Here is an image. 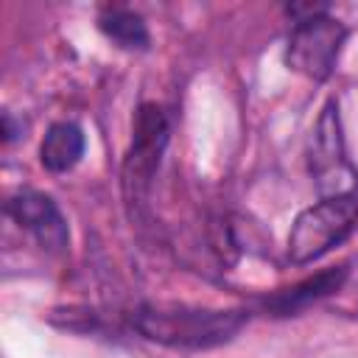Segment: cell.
<instances>
[{
    "label": "cell",
    "instance_id": "1",
    "mask_svg": "<svg viewBox=\"0 0 358 358\" xmlns=\"http://www.w3.org/2000/svg\"><path fill=\"white\" fill-rule=\"evenodd\" d=\"M246 322V310L235 308H190V305H143L131 324L140 336L185 350H207L227 344Z\"/></svg>",
    "mask_w": 358,
    "mask_h": 358
},
{
    "label": "cell",
    "instance_id": "2",
    "mask_svg": "<svg viewBox=\"0 0 358 358\" xmlns=\"http://www.w3.org/2000/svg\"><path fill=\"white\" fill-rule=\"evenodd\" d=\"M358 224V196H333L305 207L288 232V257L296 266L313 263L338 246Z\"/></svg>",
    "mask_w": 358,
    "mask_h": 358
},
{
    "label": "cell",
    "instance_id": "3",
    "mask_svg": "<svg viewBox=\"0 0 358 358\" xmlns=\"http://www.w3.org/2000/svg\"><path fill=\"white\" fill-rule=\"evenodd\" d=\"M308 168H310V176L316 182V190L322 193V199L358 193V171L352 168V162L347 157L336 101H327L316 117V126H313L310 143H308Z\"/></svg>",
    "mask_w": 358,
    "mask_h": 358
},
{
    "label": "cell",
    "instance_id": "4",
    "mask_svg": "<svg viewBox=\"0 0 358 358\" xmlns=\"http://www.w3.org/2000/svg\"><path fill=\"white\" fill-rule=\"evenodd\" d=\"M168 145V117L162 106L143 103L134 117V137L123 159V196L126 204H143L154 171Z\"/></svg>",
    "mask_w": 358,
    "mask_h": 358
},
{
    "label": "cell",
    "instance_id": "5",
    "mask_svg": "<svg viewBox=\"0 0 358 358\" xmlns=\"http://www.w3.org/2000/svg\"><path fill=\"white\" fill-rule=\"evenodd\" d=\"M344 39H347V28L327 14L299 20L285 45V62L291 70L302 73L305 78L324 81L330 78L338 62Z\"/></svg>",
    "mask_w": 358,
    "mask_h": 358
},
{
    "label": "cell",
    "instance_id": "6",
    "mask_svg": "<svg viewBox=\"0 0 358 358\" xmlns=\"http://www.w3.org/2000/svg\"><path fill=\"white\" fill-rule=\"evenodd\" d=\"M6 213L22 227L28 229L42 249H64L70 235H67V224L56 207V201L39 190H20L6 201Z\"/></svg>",
    "mask_w": 358,
    "mask_h": 358
},
{
    "label": "cell",
    "instance_id": "7",
    "mask_svg": "<svg viewBox=\"0 0 358 358\" xmlns=\"http://www.w3.org/2000/svg\"><path fill=\"white\" fill-rule=\"evenodd\" d=\"M344 277H347V268L344 266L324 268V271H319V274H313V277H308V280H302V282L280 291L277 296L266 299V308L274 310V313H294V310H299V308H305V305H310V302H316V299L338 291L341 282H344Z\"/></svg>",
    "mask_w": 358,
    "mask_h": 358
},
{
    "label": "cell",
    "instance_id": "8",
    "mask_svg": "<svg viewBox=\"0 0 358 358\" xmlns=\"http://www.w3.org/2000/svg\"><path fill=\"white\" fill-rule=\"evenodd\" d=\"M84 154V131L76 123H53L39 145V162L50 173H67Z\"/></svg>",
    "mask_w": 358,
    "mask_h": 358
},
{
    "label": "cell",
    "instance_id": "9",
    "mask_svg": "<svg viewBox=\"0 0 358 358\" xmlns=\"http://www.w3.org/2000/svg\"><path fill=\"white\" fill-rule=\"evenodd\" d=\"M98 28L106 39H112L123 50H145L148 48V28L140 14L129 8H106L98 17Z\"/></svg>",
    "mask_w": 358,
    "mask_h": 358
}]
</instances>
